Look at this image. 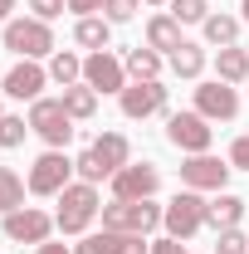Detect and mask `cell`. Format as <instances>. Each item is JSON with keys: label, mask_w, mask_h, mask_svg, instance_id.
<instances>
[{"label": "cell", "mask_w": 249, "mask_h": 254, "mask_svg": "<svg viewBox=\"0 0 249 254\" xmlns=\"http://www.w3.org/2000/svg\"><path fill=\"white\" fill-rule=\"evenodd\" d=\"M230 161L210 157V152H195V157L181 161V186L186 190H225V181H230Z\"/></svg>", "instance_id": "obj_11"}, {"label": "cell", "mask_w": 249, "mask_h": 254, "mask_svg": "<svg viewBox=\"0 0 249 254\" xmlns=\"http://www.w3.org/2000/svg\"><path fill=\"white\" fill-rule=\"evenodd\" d=\"M171 15L181 25H205L210 20V0H171Z\"/></svg>", "instance_id": "obj_27"}, {"label": "cell", "mask_w": 249, "mask_h": 254, "mask_svg": "<svg viewBox=\"0 0 249 254\" xmlns=\"http://www.w3.org/2000/svg\"><path fill=\"white\" fill-rule=\"evenodd\" d=\"M98 210H103L98 186H88V181H68V186L59 190V215H54V225H59L63 235H83V230L98 220Z\"/></svg>", "instance_id": "obj_1"}, {"label": "cell", "mask_w": 249, "mask_h": 254, "mask_svg": "<svg viewBox=\"0 0 249 254\" xmlns=\"http://www.w3.org/2000/svg\"><path fill=\"white\" fill-rule=\"evenodd\" d=\"M30 10H34V20L49 25V20H59L63 10H68V0H30Z\"/></svg>", "instance_id": "obj_32"}, {"label": "cell", "mask_w": 249, "mask_h": 254, "mask_svg": "<svg viewBox=\"0 0 249 254\" xmlns=\"http://www.w3.org/2000/svg\"><path fill=\"white\" fill-rule=\"evenodd\" d=\"M73 171H78V181H88V186H98V181H108V171H103V161L93 157V147H88L83 157L73 161Z\"/></svg>", "instance_id": "obj_30"}, {"label": "cell", "mask_w": 249, "mask_h": 254, "mask_svg": "<svg viewBox=\"0 0 249 254\" xmlns=\"http://www.w3.org/2000/svg\"><path fill=\"white\" fill-rule=\"evenodd\" d=\"M166 142H171L176 152L195 157V152H210L215 127H210V118H200V113H171V118H166Z\"/></svg>", "instance_id": "obj_6"}, {"label": "cell", "mask_w": 249, "mask_h": 254, "mask_svg": "<svg viewBox=\"0 0 249 254\" xmlns=\"http://www.w3.org/2000/svg\"><path fill=\"white\" fill-rule=\"evenodd\" d=\"M137 5H142V0H103V20L123 25V20H132V15H137Z\"/></svg>", "instance_id": "obj_31"}, {"label": "cell", "mask_w": 249, "mask_h": 254, "mask_svg": "<svg viewBox=\"0 0 249 254\" xmlns=\"http://www.w3.org/2000/svg\"><path fill=\"white\" fill-rule=\"evenodd\" d=\"M240 10H245V20H249V0H245V5H240Z\"/></svg>", "instance_id": "obj_39"}, {"label": "cell", "mask_w": 249, "mask_h": 254, "mask_svg": "<svg viewBox=\"0 0 249 254\" xmlns=\"http://www.w3.org/2000/svg\"><path fill=\"white\" fill-rule=\"evenodd\" d=\"M215 73H220V83H245L249 78V49L225 44V49L215 54Z\"/></svg>", "instance_id": "obj_19"}, {"label": "cell", "mask_w": 249, "mask_h": 254, "mask_svg": "<svg viewBox=\"0 0 249 254\" xmlns=\"http://www.w3.org/2000/svg\"><path fill=\"white\" fill-rule=\"evenodd\" d=\"M20 0H0V25H10V10H15Z\"/></svg>", "instance_id": "obj_37"}, {"label": "cell", "mask_w": 249, "mask_h": 254, "mask_svg": "<svg viewBox=\"0 0 249 254\" xmlns=\"http://www.w3.org/2000/svg\"><path fill=\"white\" fill-rule=\"evenodd\" d=\"M68 10L83 20V15H98V10H103V0H68Z\"/></svg>", "instance_id": "obj_35"}, {"label": "cell", "mask_w": 249, "mask_h": 254, "mask_svg": "<svg viewBox=\"0 0 249 254\" xmlns=\"http://www.w3.org/2000/svg\"><path fill=\"white\" fill-rule=\"evenodd\" d=\"M83 83H88L98 98H103V93H123V88H127V64L118 59L113 49H98V54L83 59Z\"/></svg>", "instance_id": "obj_9"}, {"label": "cell", "mask_w": 249, "mask_h": 254, "mask_svg": "<svg viewBox=\"0 0 249 254\" xmlns=\"http://www.w3.org/2000/svg\"><path fill=\"white\" fill-rule=\"evenodd\" d=\"M5 49L20 59H49L54 54V30L44 20H10L5 25Z\"/></svg>", "instance_id": "obj_5"}, {"label": "cell", "mask_w": 249, "mask_h": 254, "mask_svg": "<svg viewBox=\"0 0 249 254\" xmlns=\"http://www.w3.org/2000/svg\"><path fill=\"white\" fill-rule=\"evenodd\" d=\"M0 118H5V98H0Z\"/></svg>", "instance_id": "obj_40"}, {"label": "cell", "mask_w": 249, "mask_h": 254, "mask_svg": "<svg viewBox=\"0 0 249 254\" xmlns=\"http://www.w3.org/2000/svg\"><path fill=\"white\" fill-rule=\"evenodd\" d=\"M245 83H249V78H245Z\"/></svg>", "instance_id": "obj_41"}, {"label": "cell", "mask_w": 249, "mask_h": 254, "mask_svg": "<svg viewBox=\"0 0 249 254\" xmlns=\"http://www.w3.org/2000/svg\"><path fill=\"white\" fill-rule=\"evenodd\" d=\"M161 210L166 205H152V200H108L98 215H103V230H118V235H152L161 225Z\"/></svg>", "instance_id": "obj_2"}, {"label": "cell", "mask_w": 249, "mask_h": 254, "mask_svg": "<svg viewBox=\"0 0 249 254\" xmlns=\"http://www.w3.org/2000/svg\"><path fill=\"white\" fill-rule=\"evenodd\" d=\"M25 190H30V186H25V181L10 171V166H0V215L20 210V205H25Z\"/></svg>", "instance_id": "obj_26"}, {"label": "cell", "mask_w": 249, "mask_h": 254, "mask_svg": "<svg viewBox=\"0 0 249 254\" xmlns=\"http://www.w3.org/2000/svg\"><path fill=\"white\" fill-rule=\"evenodd\" d=\"M156 190H161V171L152 161H127L113 176V200H152Z\"/></svg>", "instance_id": "obj_10"}, {"label": "cell", "mask_w": 249, "mask_h": 254, "mask_svg": "<svg viewBox=\"0 0 249 254\" xmlns=\"http://www.w3.org/2000/svg\"><path fill=\"white\" fill-rule=\"evenodd\" d=\"M34 254H73V250H63V245H49V240H44V245H34Z\"/></svg>", "instance_id": "obj_36"}, {"label": "cell", "mask_w": 249, "mask_h": 254, "mask_svg": "<svg viewBox=\"0 0 249 254\" xmlns=\"http://www.w3.org/2000/svg\"><path fill=\"white\" fill-rule=\"evenodd\" d=\"M59 98H63V108H68V118H73V123H88V118L98 113V93L88 88V83H68Z\"/></svg>", "instance_id": "obj_20"}, {"label": "cell", "mask_w": 249, "mask_h": 254, "mask_svg": "<svg viewBox=\"0 0 249 254\" xmlns=\"http://www.w3.org/2000/svg\"><path fill=\"white\" fill-rule=\"evenodd\" d=\"M123 64H127V78H132V83H137V78H161V54H156V49H147V44L127 49Z\"/></svg>", "instance_id": "obj_21"}, {"label": "cell", "mask_w": 249, "mask_h": 254, "mask_svg": "<svg viewBox=\"0 0 249 254\" xmlns=\"http://www.w3.org/2000/svg\"><path fill=\"white\" fill-rule=\"evenodd\" d=\"M230 166H235V171H249V132L230 142Z\"/></svg>", "instance_id": "obj_33"}, {"label": "cell", "mask_w": 249, "mask_h": 254, "mask_svg": "<svg viewBox=\"0 0 249 254\" xmlns=\"http://www.w3.org/2000/svg\"><path fill=\"white\" fill-rule=\"evenodd\" d=\"M93 157L103 161V171H108V181H113V176H118V171L127 166L132 147H127V137H123V132H98V137H93Z\"/></svg>", "instance_id": "obj_16"}, {"label": "cell", "mask_w": 249, "mask_h": 254, "mask_svg": "<svg viewBox=\"0 0 249 254\" xmlns=\"http://www.w3.org/2000/svg\"><path fill=\"white\" fill-rule=\"evenodd\" d=\"M166 98H171V88H166L161 78H137V83H127L123 93H118V103H123V118L142 123V118L166 113Z\"/></svg>", "instance_id": "obj_7"}, {"label": "cell", "mask_w": 249, "mask_h": 254, "mask_svg": "<svg viewBox=\"0 0 249 254\" xmlns=\"http://www.w3.org/2000/svg\"><path fill=\"white\" fill-rule=\"evenodd\" d=\"M49 78L63 83V88H68V83H83V59L68 54V49H54V54H49Z\"/></svg>", "instance_id": "obj_22"}, {"label": "cell", "mask_w": 249, "mask_h": 254, "mask_svg": "<svg viewBox=\"0 0 249 254\" xmlns=\"http://www.w3.org/2000/svg\"><path fill=\"white\" fill-rule=\"evenodd\" d=\"M181 44H186V34H181V20H176V15H152V20H147V49L176 54Z\"/></svg>", "instance_id": "obj_15"}, {"label": "cell", "mask_w": 249, "mask_h": 254, "mask_svg": "<svg viewBox=\"0 0 249 254\" xmlns=\"http://www.w3.org/2000/svg\"><path fill=\"white\" fill-rule=\"evenodd\" d=\"M215 254H249V235L235 225V230H220L215 235Z\"/></svg>", "instance_id": "obj_29"}, {"label": "cell", "mask_w": 249, "mask_h": 254, "mask_svg": "<svg viewBox=\"0 0 249 254\" xmlns=\"http://www.w3.org/2000/svg\"><path fill=\"white\" fill-rule=\"evenodd\" d=\"M152 254H190V250H186V240H171L166 235V240H152Z\"/></svg>", "instance_id": "obj_34"}, {"label": "cell", "mask_w": 249, "mask_h": 254, "mask_svg": "<svg viewBox=\"0 0 249 254\" xmlns=\"http://www.w3.org/2000/svg\"><path fill=\"white\" fill-rule=\"evenodd\" d=\"M161 225H166V235H171V240H190V235L205 225V195L181 186L171 200H166V210H161Z\"/></svg>", "instance_id": "obj_3"}, {"label": "cell", "mask_w": 249, "mask_h": 254, "mask_svg": "<svg viewBox=\"0 0 249 254\" xmlns=\"http://www.w3.org/2000/svg\"><path fill=\"white\" fill-rule=\"evenodd\" d=\"M147 5H171V0H147Z\"/></svg>", "instance_id": "obj_38"}, {"label": "cell", "mask_w": 249, "mask_h": 254, "mask_svg": "<svg viewBox=\"0 0 249 254\" xmlns=\"http://www.w3.org/2000/svg\"><path fill=\"white\" fill-rule=\"evenodd\" d=\"M68 181H73V161L63 157L59 147H49V152L30 166V181H25V186H30V195H59Z\"/></svg>", "instance_id": "obj_8"}, {"label": "cell", "mask_w": 249, "mask_h": 254, "mask_svg": "<svg viewBox=\"0 0 249 254\" xmlns=\"http://www.w3.org/2000/svg\"><path fill=\"white\" fill-rule=\"evenodd\" d=\"M171 73H176V78H200V73H205V49L186 39V44L171 54Z\"/></svg>", "instance_id": "obj_23"}, {"label": "cell", "mask_w": 249, "mask_h": 254, "mask_svg": "<svg viewBox=\"0 0 249 254\" xmlns=\"http://www.w3.org/2000/svg\"><path fill=\"white\" fill-rule=\"evenodd\" d=\"M195 113L200 118H210V123H235L240 118V93H235V83H200L195 88Z\"/></svg>", "instance_id": "obj_12"}, {"label": "cell", "mask_w": 249, "mask_h": 254, "mask_svg": "<svg viewBox=\"0 0 249 254\" xmlns=\"http://www.w3.org/2000/svg\"><path fill=\"white\" fill-rule=\"evenodd\" d=\"M245 195H230V190H220L215 200H205V225H215V235L220 230H235V225L245 220Z\"/></svg>", "instance_id": "obj_17"}, {"label": "cell", "mask_w": 249, "mask_h": 254, "mask_svg": "<svg viewBox=\"0 0 249 254\" xmlns=\"http://www.w3.org/2000/svg\"><path fill=\"white\" fill-rule=\"evenodd\" d=\"M127 235H118V230H103V235H83L78 245H73V254H123Z\"/></svg>", "instance_id": "obj_25"}, {"label": "cell", "mask_w": 249, "mask_h": 254, "mask_svg": "<svg viewBox=\"0 0 249 254\" xmlns=\"http://www.w3.org/2000/svg\"><path fill=\"white\" fill-rule=\"evenodd\" d=\"M49 230H54V220L34 205H20V210L5 215V240H15V245H44Z\"/></svg>", "instance_id": "obj_13"}, {"label": "cell", "mask_w": 249, "mask_h": 254, "mask_svg": "<svg viewBox=\"0 0 249 254\" xmlns=\"http://www.w3.org/2000/svg\"><path fill=\"white\" fill-rule=\"evenodd\" d=\"M200 30H205V44H220V49H225V44L240 39V15H210Z\"/></svg>", "instance_id": "obj_24"}, {"label": "cell", "mask_w": 249, "mask_h": 254, "mask_svg": "<svg viewBox=\"0 0 249 254\" xmlns=\"http://www.w3.org/2000/svg\"><path fill=\"white\" fill-rule=\"evenodd\" d=\"M25 132H30V118L5 113V118H0V147H25Z\"/></svg>", "instance_id": "obj_28"}, {"label": "cell", "mask_w": 249, "mask_h": 254, "mask_svg": "<svg viewBox=\"0 0 249 254\" xmlns=\"http://www.w3.org/2000/svg\"><path fill=\"white\" fill-rule=\"evenodd\" d=\"M44 83H49V68H39V59H20L10 73H5V88H0V93L20 98V103H25V98L34 103V98L44 93Z\"/></svg>", "instance_id": "obj_14"}, {"label": "cell", "mask_w": 249, "mask_h": 254, "mask_svg": "<svg viewBox=\"0 0 249 254\" xmlns=\"http://www.w3.org/2000/svg\"><path fill=\"white\" fill-rule=\"evenodd\" d=\"M30 132H39L49 147H68V137H73V118H68V108H63V98H34L30 103Z\"/></svg>", "instance_id": "obj_4"}, {"label": "cell", "mask_w": 249, "mask_h": 254, "mask_svg": "<svg viewBox=\"0 0 249 254\" xmlns=\"http://www.w3.org/2000/svg\"><path fill=\"white\" fill-rule=\"evenodd\" d=\"M73 44H83L88 54L108 49V44H113V20H103V15H83V20H73Z\"/></svg>", "instance_id": "obj_18"}]
</instances>
